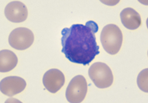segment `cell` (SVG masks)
<instances>
[{"label": "cell", "mask_w": 148, "mask_h": 103, "mask_svg": "<svg viewBox=\"0 0 148 103\" xmlns=\"http://www.w3.org/2000/svg\"><path fill=\"white\" fill-rule=\"evenodd\" d=\"M98 31L99 26L93 21L65 27L62 31V52L71 62L83 65L90 64L99 54V46L96 39Z\"/></svg>", "instance_id": "obj_1"}, {"label": "cell", "mask_w": 148, "mask_h": 103, "mask_svg": "<svg viewBox=\"0 0 148 103\" xmlns=\"http://www.w3.org/2000/svg\"><path fill=\"white\" fill-rule=\"evenodd\" d=\"M104 49L111 55H115L120 51L123 42V34L121 29L114 24L104 26L100 36Z\"/></svg>", "instance_id": "obj_2"}, {"label": "cell", "mask_w": 148, "mask_h": 103, "mask_svg": "<svg viewBox=\"0 0 148 103\" xmlns=\"http://www.w3.org/2000/svg\"><path fill=\"white\" fill-rule=\"evenodd\" d=\"M90 80L99 88H107L113 82V75L109 66L104 62H95L88 71Z\"/></svg>", "instance_id": "obj_3"}, {"label": "cell", "mask_w": 148, "mask_h": 103, "mask_svg": "<svg viewBox=\"0 0 148 103\" xmlns=\"http://www.w3.org/2000/svg\"><path fill=\"white\" fill-rule=\"evenodd\" d=\"M88 93V83L82 75L74 76L66 90V99L69 102H82Z\"/></svg>", "instance_id": "obj_4"}, {"label": "cell", "mask_w": 148, "mask_h": 103, "mask_svg": "<svg viewBox=\"0 0 148 103\" xmlns=\"http://www.w3.org/2000/svg\"><path fill=\"white\" fill-rule=\"evenodd\" d=\"M34 41V33L27 27H17L9 35L10 45L18 51L26 50L32 45Z\"/></svg>", "instance_id": "obj_5"}, {"label": "cell", "mask_w": 148, "mask_h": 103, "mask_svg": "<svg viewBox=\"0 0 148 103\" xmlns=\"http://www.w3.org/2000/svg\"><path fill=\"white\" fill-rule=\"evenodd\" d=\"M42 82L45 88L49 92L56 93L63 87L65 82V78L62 71L53 68L45 73Z\"/></svg>", "instance_id": "obj_6"}, {"label": "cell", "mask_w": 148, "mask_h": 103, "mask_svg": "<svg viewBox=\"0 0 148 103\" xmlns=\"http://www.w3.org/2000/svg\"><path fill=\"white\" fill-rule=\"evenodd\" d=\"M5 15L10 22L20 23L27 19L28 11L25 4L19 1H14L6 5Z\"/></svg>", "instance_id": "obj_7"}, {"label": "cell", "mask_w": 148, "mask_h": 103, "mask_svg": "<svg viewBox=\"0 0 148 103\" xmlns=\"http://www.w3.org/2000/svg\"><path fill=\"white\" fill-rule=\"evenodd\" d=\"M26 88V82L18 76H8L2 80L0 90L4 95L13 96L21 93Z\"/></svg>", "instance_id": "obj_8"}, {"label": "cell", "mask_w": 148, "mask_h": 103, "mask_svg": "<svg viewBox=\"0 0 148 103\" xmlns=\"http://www.w3.org/2000/svg\"><path fill=\"white\" fill-rule=\"evenodd\" d=\"M120 18L123 25L129 30H136L141 25V16L132 8H126L121 10Z\"/></svg>", "instance_id": "obj_9"}, {"label": "cell", "mask_w": 148, "mask_h": 103, "mask_svg": "<svg viewBox=\"0 0 148 103\" xmlns=\"http://www.w3.org/2000/svg\"><path fill=\"white\" fill-rule=\"evenodd\" d=\"M17 62L18 58L13 51L7 49L0 51V72H9L15 68Z\"/></svg>", "instance_id": "obj_10"}, {"label": "cell", "mask_w": 148, "mask_h": 103, "mask_svg": "<svg viewBox=\"0 0 148 103\" xmlns=\"http://www.w3.org/2000/svg\"><path fill=\"white\" fill-rule=\"evenodd\" d=\"M148 69L143 70L139 73L137 78L138 86L142 91L147 93L148 92Z\"/></svg>", "instance_id": "obj_11"}]
</instances>
